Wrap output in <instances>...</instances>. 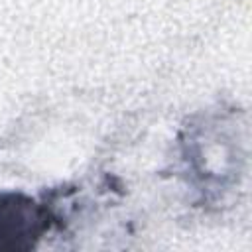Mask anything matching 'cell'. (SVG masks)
I'll use <instances>...</instances> for the list:
<instances>
[{"label": "cell", "mask_w": 252, "mask_h": 252, "mask_svg": "<svg viewBox=\"0 0 252 252\" xmlns=\"http://www.w3.org/2000/svg\"><path fill=\"white\" fill-rule=\"evenodd\" d=\"M47 213L22 193H0V250H28L47 228Z\"/></svg>", "instance_id": "6da1fadb"}]
</instances>
